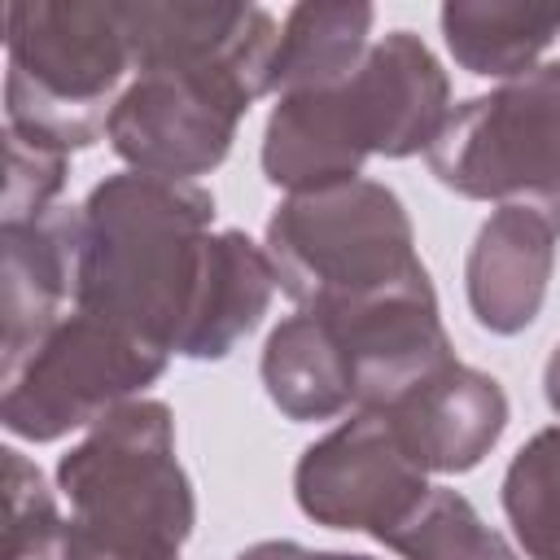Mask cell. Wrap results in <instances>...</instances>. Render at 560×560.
<instances>
[{
  "mask_svg": "<svg viewBox=\"0 0 560 560\" xmlns=\"http://www.w3.org/2000/svg\"><path fill=\"white\" fill-rule=\"evenodd\" d=\"M83 210L74 311L175 354L214 241V197L192 179L105 175Z\"/></svg>",
  "mask_w": 560,
  "mask_h": 560,
  "instance_id": "1",
  "label": "cell"
},
{
  "mask_svg": "<svg viewBox=\"0 0 560 560\" xmlns=\"http://www.w3.org/2000/svg\"><path fill=\"white\" fill-rule=\"evenodd\" d=\"M57 490L74 529L118 560H179L197 525L175 416L158 398H131L83 429L57 459Z\"/></svg>",
  "mask_w": 560,
  "mask_h": 560,
  "instance_id": "2",
  "label": "cell"
},
{
  "mask_svg": "<svg viewBox=\"0 0 560 560\" xmlns=\"http://www.w3.org/2000/svg\"><path fill=\"white\" fill-rule=\"evenodd\" d=\"M4 127L52 149L105 136L136 74L122 0H22L4 9Z\"/></svg>",
  "mask_w": 560,
  "mask_h": 560,
  "instance_id": "3",
  "label": "cell"
},
{
  "mask_svg": "<svg viewBox=\"0 0 560 560\" xmlns=\"http://www.w3.org/2000/svg\"><path fill=\"white\" fill-rule=\"evenodd\" d=\"M280 293L302 311L341 315L424 280L407 206L376 179L289 192L262 232Z\"/></svg>",
  "mask_w": 560,
  "mask_h": 560,
  "instance_id": "4",
  "label": "cell"
},
{
  "mask_svg": "<svg viewBox=\"0 0 560 560\" xmlns=\"http://www.w3.org/2000/svg\"><path fill=\"white\" fill-rule=\"evenodd\" d=\"M276 39L280 26L219 57L136 70L105 127L109 149L131 171L197 184L228 158L245 109L267 96Z\"/></svg>",
  "mask_w": 560,
  "mask_h": 560,
  "instance_id": "5",
  "label": "cell"
},
{
  "mask_svg": "<svg viewBox=\"0 0 560 560\" xmlns=\"http://www.w3.org/2000/svg\"><path fill=\"white\" fill-rule=\"evenodd\" d=\"M424 162L442 188L538 210L560 232V61L455 105Z\"/></svg>",
  "mask_w": 560,
  "mask_h": 560,
  "instance_id": "6",
  "label": "cell"
},
{
  "mask_svg": "<svg viewBox=\"0 0 560 560\" xmlns=\"http://www.w3.org/2000/svg\"><path fill=\"white\" fill-rule=\"evenodd\" d=\"M166 359L171 354L127 337L122 328L88 311H70L39 346L4 368L0 420L22 442H57L140 398L166 372Z\"/></svg>",
  "mask_w": 560,
  "mask_h": 560,
  "instance_id": "7",
  "label": "cell"
},
{
  "mask_svg": "<svg viewBox=\"0 0 560 560\" xmlns=\"http://www.w3.org/2000/svg\"><path fill=\"white\" fill-rule=\"evenodd\" d=\"M429 490V472L402 451L381 411H354L311 442L293 468V499L302 516L328 529L372 534L376 542L402 525Z\"/></svg>",
  "mask_w": 560,
  "mask_h": 560,
  "instance_id": "8",
  "label": "cell"
},
{
  "mask_svg": "<svg viewBox=\"0 0 560 560\" xmlns=\"http://www.w3.org/2000/svg\"><path fill=\"white\" fill-rule=\"evenodd\" d=\"M324 319L337 328L346 346L359 411H389L407 389H416L420 381L455 363L429 276L398 293H385L376 302H363Z\"/></svg>",
  "mask_w": 560,
  "mask_h": 560,
  "instance_id": "9",
  "label": "cell"
},
{
  "mask_svg": "<svg viewBox=\"0 0 560 560\" xmlns=\"http://www.w3.org/2000/svg\"><path fill=\"white\" fill-rule=\"evenodd\" d=\"M372 158L429 153L451 118V79L416 31L372 39L359 70L346 79Z\"/></svg>",
  "mask_w": 560,
  "mask_h": 560,
  "instance_id": "10",
  "label": "cell"
},
{
  "mask_svg": "<svg viewBox=\"0 0 560 560\" xmlns=\"http://www.w3.org/2000/svg\"><path fill=\"white\" fill-rule=\"evenodd\" d=\"M79 236L83 210L52 206L39 219L0 223V319H4V368L39 346L74 302L79 284Z\"/></svg>",
  "mask_w": 560,
  "mask_h": 560,
  "instance_id": "11",
  "label": "cell"
},
{
  "mask_svg": "<svg viewBox=\"0 0 560 560\" xmlns=\"http://www.w3.org/2000/svg\"><path fill=\"white\" fill-rule=\"evenodd\" d=\"M381 416L424 472H468L503 438L508 394L490 372L455 359Z\"/></svg>",
  "mask_w": 560,
  "mask_h": 560,
  "instance_id": "12",
  "label": "cell"
},
{
  "mask_svg": "<svg viewBox=\"0 0 560 560\" xmlns=\"http://www.w3.org/2000/svg\"><path fill=\"white\" fill-rule=\"evenodd\" d=\"M556 228L525 206H499L472 236L464 289L472 319L494 337L525 332L547 298L556 271Z\"/></svg>",
  "mask_w": 560,
  "mask_h": 560,
  "instance_id": "13",
  "label": "cell"
},
{
  "mask_svg": "<svg viewBox=\"0 0 560 560\" xmlns=\"http://www.w3.org/2000/svg\"><path fill=\"white\" fill-rule=\"evenodd\" d=\"M368 158L372 149L346 79L337 88L276 96V109L262 127V175L267 184L284 188V197L359 179Z\"/></svg>",
  "mask_w": 560,
  "mask_h": 560,
  "instance_id": "14",
  "label": "cell"
},
{
  "mask_svg": "<svg viewBox=\"0 0 560 560\" xmlns=\"http://www.w3.org/2000/svg\"><path fill=\"white\" fill-rule=\"evenodd\" d=\"M276 271L258 241L228 228L210 241V262L197 289L192 319L184 328V341L175 354L184 359H223L232 354L267 315L276 298Z\"/></svg>",
  "mask_w": 560,
  "mask_h": 560,
  "instance_id": "15",
  "label": "cell"
},
{
  "mask_svg": "<svg viewBox=\"0 0 560 560\" xmlns=\"http://www.w3.org/2000/svg\"><path fill=\"white\" fill-rule=\"evenodd\" d=\"M262 389L280 416L311 424L354 407V376L337 328L324 315L298 311L280 319L262 346Z\"/></svg>",
  "mask_w": 560,
  "mask_h": 560,
  "instance_id": "16",
  "label": "cell"
},
{
  "mask_svg": "<svg viewBox=\"0 0 560 560\" xmlns=\"http://www.w3.org/2000/svg\"><path fill=\"white\" fill-rule=\"evenodd\" d=\"M372 4H293L267 66V96L337 88L359 70L372 48Z\"/></svg>",
  "mask_w": 560,
  "mask_h": 560,
  "instance_id": "17",
  "label": "cell"
},
{
  "mask_svg": "<svg viewBox=\"0 0 560 560\" xmlns=\"http://www.w3.org/2000/svg\"><path fill=\"white\" fill-rule=\"evenodd\" d=\"M451 57L477 79H516L560 35V4H508V0H451L438 13Z\"/></svg>",
  "mask_w": 560,
  "mask_h": 560,
  "instance_id": "18",
  "label": "cell"
},
{
  "mask_svg": "<svg viewBox=\"0 0 560 560\" xmlns=\"http://www.w3.org/2000/svg\"><path fill=\"white\" fill-rule=\"evenodd\" d=\"M4 560H118L96 551L70 516H61L44 472L4 446Z\"/></svg>",
  "mask_w": 560,
  "mask_h": 560,
  "instance_id": "19",
  "label": "cell"
},
{
  "mask_svg": "<svg viewBox=\"0 0 560 560\" xmlns=\"http://www.w3.org/2000/svg\"><path fill=\"white\" fill-rule=\"evenodd\" d=\"M381 542L402 560H521V551L499 529H490L459 490L446 486H433Z\"/></svg>",
  "mask_w": 560,
  "mask_h": 560,
  "instance_id": "20",
  "label": "cell"
},
{
  "mask_svg": "<svg viewBox=\"0 0 560 560\" xmlns=\"http://www.w3.org/2000/svg\"><path fill=\"white\" fill-rule=\"evenodd\" d=\"M503 512L529 560H560V429H538L512 455Z\"/></svg>",
  "mask_w": 560,
  "mask_h": 560,
  "instance_id": "21",
  "label": "cell"
},
{
  "mask_svg": "<svg viewBox=\"0 0 560 560\" xmlns=\"http://www.w3.org/2000/svg\"><path fill=\"white\" fill-rule=\"evenodd\" d=\"M70 153L52 149L44 140H31L22 131L4 127V197H0V223L39 219L57 206V192L66 188Z\"/></svg>",
  "mask_w": 560,
  "mask_h": 560,
  "instance_id": "22",
  "label": "cell"
},
{
  "mask_svg": "<svg viewBox=\"0 0 560 560\" xmlns=\"http://www.w3.org/2000/svg\"><path fill=\"white\" fill-rule=\"evenodd\" d=\"M236 560H372V556H354V551H315L289 538H262L249 542L245 551H236Z\"/></svg>",
  "mask_w": 560,
  "mask_h": 560,
  "instance_id": "23",
  "label": "cell"
},
{
  "mask_svg": "<svg viewBox=\"0 0 560 560\" xmlns=\"http://www.w3.org/2000/svg\"><path fill=\"white\" fill-rule=\"evenodd\" d=\"M542 394H547V407L560 416V346L547 354V368H542Z\"/></svg>",
  "mask_w": 560,
  "mask_h": 560,
  "instance_id": "24",
  "label": "cell"
}]
</instances>
